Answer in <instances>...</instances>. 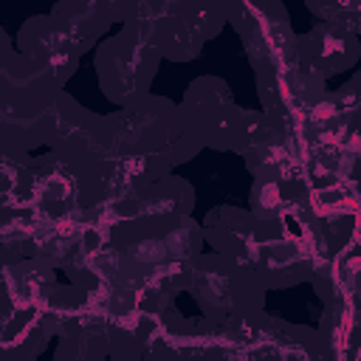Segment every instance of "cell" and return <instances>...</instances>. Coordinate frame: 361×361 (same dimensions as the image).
I'll use <instances>...</instances> for the list:
<instances>
[{"label": "cell", "instance_id": "cell-6", "mask_svg": "<svg viewBox=\"0 0 361 361\" xmlns=\"http://www.w3.org/2000/svg\"><path fill=\"white\" fill-rule=\"evenodd\" d=\"M226 23L243 39L254 73L296 62V31L282 3H226Z\"/></svg>", "mask_w": 361, "mask_h": 361}, {"label": "cell", "instance_id": "cell-3", "mask_svg": "<svg viewBox=\"0 0 361 361\" xmlns=\"http://www.w3.org/2000/svg\"><path fill=\"white\" fill-rule=\"evenodd\" d=\"M62 87L17 51L0 71V147L34 152L48 147Z\"/></svg>", "mask_w": 361, "mask_h": 361}, {"label": "cell", "instance_id": "cell-18", "mask_svg": "<svg viewBox=\"0 0 361 361\" xmlns=\"http://www.w3.org/2000/svg\"><path fill=\"white\" fill-rule=\"evenodd\" d=\"M316 333H319L324 350L338 361L344 355V350H350L355 344V307H353V302L324 305V313H322Z\"/></svg>", "mask_w": 361, "mask_h": 361}, {"label": "cell", "instance_id": "cell-4", "mask_svg": "<svg viewBox=\"0 0 361 361\" xmlns=\"http://www.w3.org/2000/svg\"><path fill=\"white\" fill-rule=\"evenodd\" d=\"M186 290L200 307V319L212 324H228L240 316L265 310L268 293L248 265L220 257L214 251L197 254L192 259V276Z\"/></svg>", "mask_w": 361, "mask_h": 361}, {"label": "cell", "instance_id": "cell-9", "mask_svg": "<svg viewBox=\"0 0 361 361\" xmlns=\"http://www.w3.org/2000/svg\"><path fill=\"white\" fill-rule=\"evenodd\" d=\"M324 93L327 82L305 68L299 59L285 68L257 71V96L262 104L259 110L279 118L288 130L299 127L305 116L324 99Z\"/></svg>", "mask_w": 361, "mask_h": 361}, {"label": "cell", "instance_id": "cell-13", "mask_svg": "<svg viewBox=\"0 0 361 361\" xmlns=\"http://www.w3.org/2000/svg\"><path fill=\"white\" fill-rule=\"evenodd\" d=\"M257 228H259V220H254L251 212L240 209V206H214L200 223L203 243L214 254L228 257V259L243 262V265L248 259Z\"/></svg>", "mask_w": 361, "mask_h": 361}, {"label": "cell", "instance_id": "cell-20", "mask_svg": "<svg viewBox=\"0 0 361 361\" xmlns=\"http://www.w3.org/2000/svg\"><path fill=\"white\" fill-rule=\"evenodd\" d=\"M310 14H316L319 23H330V25H341L347 31H361L358 20H361V3L355 0H338V3H305Z\"/></svg>", "mask_w": 361, "mask_h": 361}, {"label": "cell", "instance_id": "cell-10", "mask_svg": "<svg viewBox=\"0 0 361 361\" xmlns=\"http://www.w3.org/2000/svg\"><path fill=\"white\" fill-rule=\"evenodd\" d=\"M14 51L59 87H65V82L76 73L82 59L71 37L51 20V14L28 17L17 31Z\"/></svg>", "mask_w": 361, "mask_h": 361}, {"label": "cell", "instance_id": "cell-1", "mask_svg": "<svg viewBox=\"0 0 361 361\" xmlns=\"http://www.w3.org/2000/svg\"><path fill=\"white\" fill-rule=\"evenodd\" d=\"M118 172L130 189L169 178L178 164L192 161L203 147L166 96L147 93L113 116Z\"/></svg>", "mask_w": 361, "mask_h": 361}, {"label": "cell", "instance_id": "cell-7", "mask_svg": "<svg viewBox=\"0 0 361 361\" xmlns=\"http://www.w3.org/2000/svg\"><path fill=\"white\" fill-rule=\"evenodd\" d=\"M178 107H180L183 121L189 124V130L200 141V147L217 149V152L234 149L245 107H240L234 102V93H231L226 79L197 76L186 87Z\"/></svg>", "mask_w": 361, "mask_h": 361}, {"label": "cell", "instance_id": "cell-14", "mask_svg": "<svg viewBox=\"0 0 361 361\" xmlns=\"http://www.w3.org/2000/svg\"><path fill=\"white\" fill-rule=\"evenodd\" d=\"M195 189L186 178H161L135 189V226H166L192 217Z\"/></svg>", "mask_w": 361, "mask_h": 361}, {"label": "cell", "instance_id": "cell-23", "mask_svg": "<svg viewBox=\"0 0 361 361\" xmlns=\"http://www.w3.org/2000/svg\"><path fill=\"white\" fill-rule=\"evenodd\" d=\"M319 361H336V358H333V355H324V358H319Z\"/></svg>", "mask_w": 361, "mask_h": 361}, {"label": "cell", "instance_id": "cell-16", "mask_svg": "<svg viewBox=\"0 0 361 361\" xmlns=\"http://www.w3.org/2000/svg\"><path fill=\"white\" fill-rule=\"evenodd\" d=\"M330 355L316 333V327L307 324H290L285 319H276L271 344L265 350V361H319Z\"/></svg>", "mask_w": 361, "mask_h": 361}, {"label": "cell", "instance_id": "cell-11", "mask_svg": "<svg viewBox=\"0 0 361 361\" xmlns=\"http://www.w3.org/2000/svg\"><path fill=\"white\" fill-rule=\"evenodd\" d=\"M358 54H361L358 34L341 25L316 23L305 34H296V59L324 82L330 76L350 71L358 62Z\"/></svg>", "mask_w": 361, "mask_h": 361}, {"label": "cell", "instance_id": "cell-12", "mask_svg": "<svg viewBox=\"0 0 361 361\" xmlns=\"http://www.w3.org/2000/svg\"><path fill=\"white\" fill-rule=\"evenodd\" d=\"M51 20L71 37L79 56H85L90 48L107 37L113 23H121V3L107 0H65L56 3L51 11Z\"/></svg>", "mask_w": 361, "mask_h": 361}, {"label": "cell", "instance_id": "cell-17", "mask_svg": "<svg viewBox=\"0 0 361 361\" xmlns=\"http://www.w3.org/2000/svg\"><path fill=\"white\" fill-rule=\"evenodd\" d=\"M31 152L0 147V209L31 206Z\"/></svg>", "mask_w": 361, "mask_h": 361}, {"label": "cell", "instance_id": "cell-21", "mask_svg": "<svg viewBox=\"0 0 361 361\" xmlns=\"http://www.w3.org/2000/svg\"><path fill=\"white\" fill-rule=\"evenodd\" d=\"M217 361H257V358L243 355V353H226V355H223V358H217Z\"/></svg>", "mask_w": 361, "mask_h": 361}, {"label": "cell", "instance_id": "cell-15", "mask_svg": "<svg viewBox=\"0 0 361 361\" xmlns=\"http://www.w3.org/2000/svg\"><path fill=\"white\" fill-rule=\"evenodd\" d=\"M54 338L39 307H11L0 322V353L14 361H37Z\"/></svg>", "mask_w": 361, "mask_h": 361}, {"label": "cell", "instance_id": "cell-2", "mask_svg": "<svg viewBox=\"0 0 361 361\" xmlns=\"http://www.w3.org/2000/svg\"><path fill=\"white\" fill-rule=\"evenodd\" d=\"M121 28L141 34L161 59L192 62L203 45L226 28V3L158 0L121 3Z\"/></svg>", "mask_w": 361, "mask_h": 361}, {"label": "cell", "instance_id": "cell-5", "mask_svg": "<svg viewBox=\"0 0 361 361\" xmlns=\"http://www.w3.org/2000/svg\"><path fill=\"white\" fill-rule=\"evenodd\" d=\"M93 65L104 99L116 107H124L149 93L152 79L161 68V56L141 34L118 28L96 45Z\"/></svg>", "mask_w": 361, "mask_h": 361}, {"label": "cell", "instance_id": "cell-22", "mask_svg": "<svg viewBox=\"0 0 361 361\" xmlns=\"http://www.w3.org/2000/svg\"><path fill=\"white\" fill-rule=\"evenodd\" d=\"M0 361H14V358H8L6 353H0Z\"/></svg>", "mask_w": 361, "mask_h": 361}, {"label": "cell", "instance_id": "cell-8", "mask_svg": "<svg viewBox=\"0 0 361 361\" xmlns=\"http://www.w3.org/2000/svg\"><path fill=\"white\" fill-rule=\"evenodd\" d=\"M147 347L155 361H217L228 353V338L223 324L189 319L172 305L152 324Z\"/></svg>", "mask_w": 361, "mask_h": 361}, {"label": "cell", "instance_id": "cell-19", "mask_svg": "<svg viewBox=\"0 0 361 361\" xmlns=\"http://www.w3.org/2000/svg\"><path fill=\"white\" fill-rule=\"evenodd\" d=\"M51 361H107V333H73L56 338Z\"/></svg>", "mask_w": 361, "mask_h": 361}]
</instances>
